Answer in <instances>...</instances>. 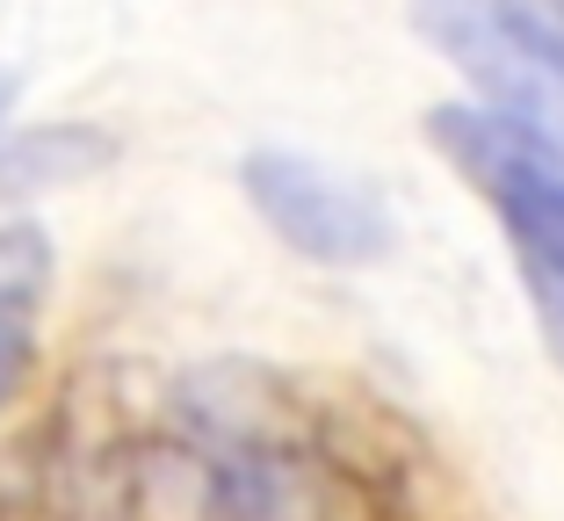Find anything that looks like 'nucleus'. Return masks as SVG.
Wrapping results in <instances>:
<instances>
[{
	"label": "nucleus",
	"mask_w": 564,
	"mask_h": 521,
	"mask_svg": "<svg viewBox=\"0 0 564 521\" xmlns=\"http://www.w3.org/2000/svg\"><path fill=\"white\" fill-rule=\"evenodd\" d=\"M427 138L485 196L507 247L521 253L535 319H543L550 348L564 362V160L550 145H535V138H521L514 123H499L478 101H442L427 117Z\"/></svg>",
	"instance_id": "f257e3e1"
},
{
	"label": "nucleus",
	"mask_w": 564,
	"mask_h": 521,
	"mask_svg": "<svg viewBox=\"0 0 564 521\" xmlns=\"http://www.w3.org/2000/svg\"><path fill=\"white\" fill-rule=\"evenodd\" d=\"M413 22L478 87V109L564 160V22L550 0H413Z\"/></svg>",
	"instance_id": "f03ea898"
},
{
	"label": "nucleus",
	"mask_w": 564,
	"mask_h": 521,
	"mask_svg": "<svg viewBox=\"0 0 564 521\" xmlns=\"http://www.w3.org/2000/svg\"><path fill=\"white\" fill-rule=\"evenodd\" d=\"M239 188L261 210V225L290 253L318 261V269H369L391 253V210L377 203V188H362L355 174H333L312 152L261 145L239 160Z\"/></svg>",
	"instance_id": "7ed1b4c3"
},
{
	"label": "nucleus",
	"mask_w": 564,
	"mask_h": 521,
	"mask_svg": "<svg viewBox=\"0 0 564 521\" xmlns=\"http://www.w3.org/2000/svg\"><path fill=\"white\" fill-rule=\"evenodd\" d=\"M109 138L95 123H51V131L0 138V188H44V182H80L109 160Z\"/></svg>",
	"instance_id": "20e7f679"
},
{
	"label": "nucleus",
	"mask_w": 564,
	"mask_h": 521,
	"mask_svg": "<svg viewBox=\"0 0 564 521\" xmlns=\"http://www.w3.org/2000/svg\"><path fill=\"white\" fill-rule=\"evenodd\" d=\"M51 247L36 225H0V297H44Z\"/></svg>",
	"instance_id": "39448f33"
},
{
	"label": "nucleus",
	"mask_w": 564,
	"mask_h": 521,
	"mask_svg": "<svg viewBox=\"0 0 564 521\" xmlns=\"http://www.w3.org/2000/svg\"><path fill=\"white\" fill-rule=\"evenodd\" d=\"M36 362V297H0V405L22 391Z\"/></svg>",
	"instance_id": "423d86ee"
},
{
	"label": "nucleus",
	"mask_w": 564,
	"mask_h": 521,
	"mask_svg": "<svg viewBox=\"0 0 564 521\" xmlns=\"http://www.w3.org/2000/svg\"><path fill=\"white\" fill-rule=\"evenodd\" d=\"M8 117H15V73H0V138H8Z\"/></svg>",
	"instance_id": "0eeeda50"
},
{
	"label": "nucleus",
	"mask_w": 564,
	"mask_h": 521,
	"mask_svg": "<svg viewBox=\"0 0 564 521\" xmlns=\"http://www.w3.org/2000/svg\"><path fill=\"white\" fill-rule=\"evenodd\" d=\"M550 8H557V22H564V0H550Z\"/></svg>",
	"instance_id": "6e6552de"
}]
</instances>
